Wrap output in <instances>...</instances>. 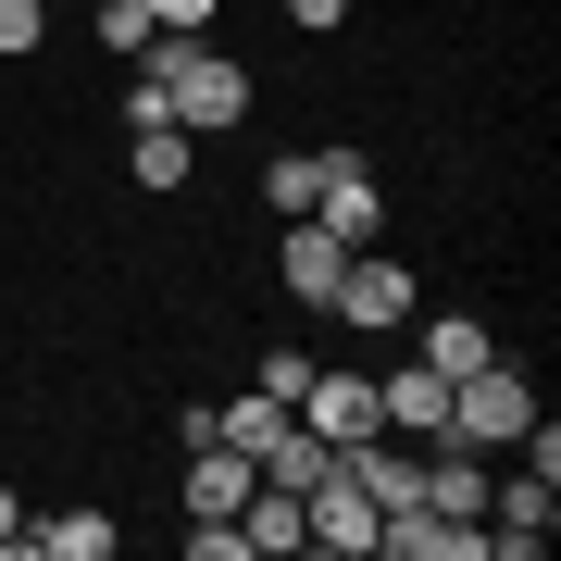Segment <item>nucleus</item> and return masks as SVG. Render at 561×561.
Returning <instances> with one entry per match:
<instances>
[{
	"instance_id": "nucleus-1",
	"label": "nucleus",
	"mask_w": 561,
	"mask_h": 561,
	"mask_svg": "<svg viewBox=\"0 0 561 561\" xmlns=\"http://www.w3.org/2000/svg\"><path fill=\"white\" fill-rule=\"evenodd\" d=\"M138 76L175 101V125H187V138H213V125H238V113H250V62H238V50H213L201 25H150Z\"/></svg>"
},
{
	"instance_id": "nucleus-2",
	"label": "nucleus",
	"mask_w": 561,
	"mask_h": 561,
	"mask_svg": "<svg viewBox=\"0 0 561 561\" xmlns=\"http://www.w3.org/2000/svg\"><path fill=\"white\" fill-rule=\"evenodd\" d=\"M524 412H537V387H524L512 362H474V375H449V437L437 449H512Z\"/></svg>"
},
{
	"instance_id": "nucleus-3",
	"label": "nucleus",
	"mask_w": 561,
	"mask_h": 561,
	"mask_svg": "<svg viewBox=\"0 0 561 561\" xmlns=\"http://www.w3.org/2000/svg\"><path fill=\"white\" fill-rule=\"evenodd\" d=\"M324 312H337V337H387V324H412V275L387 250H350L337 287H324Z\"/></svg>"
},
{
	"instance_id": "nucleus-4",
	"label": "nucleus",
	"mask_w": 561,
	"mask_h": 561,
	"mask_svg": "<svg viewBox=\"0 0 561 561\" xmlns=\"http://www.w3.org/2000/svg\"><path fill=\"white\" fill-rule=\"evenodd\" d=\"M312 225H337L350 250L387 238V187H375V162H362V150H312Z\"/></svg>"
},
{
	"instance_id": "nucleus-5",
	"label": "nucleus",
	"mask_w": 561,
	"mask_h": 561,
	"mask_svg": "<svg viewBox=\"0 0 561 561\" xmlns=\"http://www.w3.org/2000/svg\"><path fill=\"white\" fill-rule=\"evenodd\" d=\"M549 537H561V486H549V474L486 486V561H537Z\"/></svg>"
},
{
	"instance_id": "nucleus-6",
	"label": "nucleus",
	"mask_w": 561,
	"mask_h": 561,
	"mask_svg": "<svg viewBox=\"0 0 561 561\" xmlns=\"http://www.w3.org/2000/svg\"><path fill=\"white\" fill-rule=\"evenodd\" d=\"M300 524H312V549H324V561H375V524H387V512L362 500L337 461H324V474L300 486Z\"/></svg>"
},
{
	"instance_id": "nucleus-7",
	"label": "nucleus",
	"mask_w": 561,
	"mask_h": 561,
	"mask_svg": "<svg viewBox=\"0 0 561 561\" xmlns=\"http://www.w3.org/2000/svg\"><path fill=\"white\" fill-rule=\"evenodd\" d=\"M287 412H300L324 449H350V437H375V375H362V362H312V387Z\"/></svg>"
},
{
	"instance_id": "nucleus-8",
	"label": "nucleus",
	"mask_w": 561,
	"mask_h": 561,
	"mask_svg": "<svg viewBox=\"0 0 561 561\" xmlns=\"http://www.w3.org/2000/svg\"><path fill=\"white\" fill-rule=\"evenodd\" d=\"M375 424H387V437H412V449H437V437H449V375H437V362L375 375Z\"/></svg>"
},
{
	"instance_id": "nucleus-9",
	"label": "nucleus",
	"mask_w": 561,
	"mask_h": 561,
	"mask_svg": "<svg viewBox=\"0 0 561 561\" xmlns=\"http://www.w3.org/2000/svg\"><path fill=\"white\" fill-rule=\"evenodd\" d=\"M337 262H350V238H337V225H287V238H275V287H287V300H300V312H324V287H337Z\"/></svg>"
},
{
	"instance_id": "nucleus-10",
	"label": "nucleus",
	"mask_w": 561,
	"mask_h": 561,
	"mask_svg": "<svg viewBox=\"0 0 561 561\" xmlns=\"http://www.w3.org/2000/svg\"><path fill=\"white\" fill-rule=\"evenodd\" d=\"M125 549V524L101 500H76V512H50V524H25V561H113Z\"/></svg>"
},
{
	"instance_id": "nucleus-11",
	"label": "nucleus",
	"mask_w": 561,
	"mask_h": 561,
	"mask_svg": "<svg viewBox=\"0 0 561 561\" xmlns=\"http://www.w3.org/2000/svg\"><path fill=\"white\" fill-rule=\"evenodd\" d=\"M187 162H201V138H187V125H125V175H138L150 201H175Z\"/></svg>"
},
{
	"instance_id": "nucleus-12",
	"label": "nucleus",
	"mask_w": 561,
	"mask_h": 561,
	"mask_svg": "<svg viewBox=\"0 0 561 561\" xmlns=\"http://www.w3.org/2000/svg\"><path fill=\"white\" fill-rule=\"evenodd\" d=\"M424 512L486 524V449H424Z\"/></svg>"
},
{
	"instance_id": "nucleus-13",
	"label": "nucleus",
	"mask_w": 561,
	"mask_h": 561,
	"mask_svg": "<svg viewBox=\"0 0 561 561\" xmlns=\"http://www.w3.org/2000/svg\"><path fill=\"white\" fill-rule=\"evenodd\" d=\"M412 337H424L412 362H437V375H474V362H500V337H486L474 312H437V324H412Z\"/></svg>"
},
{
	"instance_id": "nucleus-14",
	"label": "nucleus",
	"mask_w": 561,
	"mask_h": 561,
	"mask_svg": "<svg viewBox=\"0 0 561 561\" xmlns=\"http://www.w3.org/2000/svg\"><path fill=\"white\" fill-rule=\"evenodd\" d=\"M88 38L138 62V50H150V0H88Z\"/></svg>"
},
{
	"instance_id": "nucleus-15",
	"label": "nucleus",
	"mask_w": 561,
	"mask_h": 561,
	"mask_svg": "<svg viewBox=\"0 0 561 561\" xmlns=\"http://www.w3.org/2000/svg\"><path fill=\"white\" fill-rule=\"evenodd\" d=\"M262 201L300 225V213H312V150H275V162H262Z\"/></svg>"
},
{
	"instance_id": "nucleus-16",
	"label": "nucleus",
	"mask_w": 561,
	"mask_h": 561,
	"mask_svg": "<svg viewBox=\"0 0 561 561\" xmlns=\"http://www.w3.org/2000/svg\"><path fill=\"white\" fill-rule=\"evenodd\" d=\"M38 38H50V0H0V62H25Z\"/></svg>"
},
{
	"instance_id": "nucleus-17",
	"label": "nucleus",
	"mask_w": 561,
	"mask_h": 561,
	"mask_svg": "<svg viewBox=\"0 0 561 561\" xmlns=\"http://www.w3.org/2000/svg\"><path fill=\"white\" fill-rule=\"evenodd\" d=\"M312 387V350H262V400H300Z\"/></svg>"
},
{
	"instance_id": "nucleus-18",
	"label": "nucleus",
	"mask_w": 561,
	"mask_h": 561,
	"mask_svg": "<svg viewBox=\"0 0 561 561\" xmlns=\"http://www.w3.org/2000/svg\"><path fill=\"white\" fill-rule=\"evenodd\" d=\"M287 25H300V38H337V25H350V0H287Z\"/></svg>"
},
{
	"instance_id": "nucleus-19",
	"label": "nucleus",
	"mask_w": 561,
	"mask_h": 561,
	"mask_svg": "<svg viewBox=\"0 0 561 561\" xmlns=\"http://www.w3.org/2000/svg\"><path fill=\"white\" fill-rule=\"evenodd\" d=\"M0 549H25V486L0 474Z\"/></svg>"
},
{
	"instance_id": "nucleus-20",
	"label": "nucleus",
	"mask_w": 561,
	"mask_h": 561,
	"mask_svg": "<svg viewBox=\"0 0 561 561\" xmlns=\"http://www.w3.org/2000/svg\"><path fill=\"white\" fill-rule=\"evenodd\" d=\"M225 0H150V25H213Z\"/></svg>"
}]
</instances>
